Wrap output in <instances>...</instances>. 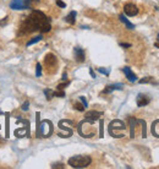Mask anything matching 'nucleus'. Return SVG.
<instances>
[{
  "label": "nucleus",
  "mask_w": 159,
  "mask_h": 169,
  "mask_svg": "<svg viewBox=\"0 0 159 169\" xmlns=\"http://www.w3.org/2000/svg\"><path fill=\"white\" fill-rule=\"evenodd\" d=\"M51 28L50 20L47 17L42 11L34 10L30 16H27L20 26V31L23 34H27L34 31H41L42 33L49 32Z\"/></svg>",
  "instance_id": "f257e3e1"
},
{
  "label": "nucleus",
  "mask_w": 159,
  "mask_h": 169,
  "mask_svg": "<svg viewBox=\"0 0 159 169\" xmlns=\"http://www.w3.org/2000/svg\"><path fill=\"white\" fill-rule=\"evenodd\" d=\"M92 162L89 156H74L69 158V165L72 168H87Z\"/></svg>",
  "instance_id": "f03ea898"
},
{
  "label": "nucleus",
  "mask_w": 159,
  "mask_h": 169,
  "mask_svg": "<svg viewBox=\"0 0 159 169\" xmlns=\"http://www.w3.org/2000/svg\"><path fill=\"white\" fill-rule=\"evenodd\" d=\"M44 64H45V66L47 69H51L50 72H55L56 71V65H58V59L54 54H47L45 58H44Z\"/></svg>",
  "instance_id": "7ed1b4c3"
},
{
  "label": "nucleus",
  "mask_w": 159,
  "mask_h": 169,
  "mask_svg": "<svg viewBox=\"0 0 159 169\" xmlns=\"http://www.w3.org/2000/svg\"><path fill=\"white\" fill-rule=\"evenodd\" d=\"M124 12H125V15H127V16H136L138 14V7L135 4L129 3V4H125Z\"/></svg>",
  "instance_id": "20e7f679"
},
{
  "label": "nucleus",
  "mask_w": 159,
  "mask_h": 169,
  "mask_svg": "<svg viewBox=\"0 0 159 169\" xmlns=\"http://www.w3.org/2000/svg\"><path fill=\"white\" fill-rule=\"evenodd\" d=\"M103 115L102 112H96V110H92V112H88L86 114V120L89 121V123H94L96 120H98L100 116Z\"/></svg>",
  "instance_id": "39448f33"
},
{
  "label": "nucleus",
  "mask_w": 159,
  "mask_h": 169,
  "mask_svg": "<svg viewBox=\"0 0 159 169\" xmlns=\"http://www.w3.org/2000/svg\"><path fill=\"white\" fill-rule=\"evenodd\" d=\"M74 53H75V59L77 63H83L85 61V58H86V54H85V50L80 47H76L74 49Z\"/></svg>",
  "instance_id": "423d86ee"
},
{
  "label": "nucleus",
  "mask_w": 159,
  "mask_h": 169,
  "mask_svg": "<svg viewBox=\"0 0 159 169\" xmlns=\"http://www.w3.org/2000/svg\"><path fill=\"white\" fill-rule=\"evenodd\" d=\"M10 9H12V10H26L27 7H26V5H25V0H11Z\"/></svg>",
  "instance_id": "0eeeda50"
},
{
  "label": "nucleus",
  "mask_w": 159,
  "mask_h": 169,
  "mask_svg": "<svg viewBox=\"0 0 159 169\" xmlns=\"http://www.w3.org/2000/svg\"><path fill=\"white\" fill-rule=\"evenodd\" d=\"M149 102H151L149 97L146 96V95H143V93H140V95L137 96V98H136V103H137L138 107H146Z\"/></svg>",
  "instance_id": "6e6552de"
},
{
  "label": "nucleus",
  "mask_w": 159,
  "mask_h": 169,
  "mask_svg": "<svg viewBox=\"0 0 159 169\" xmlns=\"http://www.w3.org/2000/svg\"><path fill=\"white\" fill-rule=\"evenodd\" d=\"M125 127H126V126H125V124H124L121 120H114V121H111L110 125H109V134L113 133L114 130H124Z\"/></svg>",
  "instance_id": "1a4fd4ad"
},
{
  "label": "nucleus",
  "mask_w": 159,
  "mask_h": 169,
  "mask_svg": "<svg viewBox=\"0 0 159 169\" xmlns=\"http://www.w3.org/2000/svg\"><path fill=\"white\" fill-rule=\"evenodd\" d=\"M123 72L126 75V77H127V80L130 81V82H136L137 81V77H136V75L132 72V70L129 68V66H125V68H123Z\"/></svg>",
  "instance_id": "9d476101"
},
{
  "label": "nucleus",
  "mask_w": 159,
  "mask_h": 169,
  "mask_svg": "<svg viewBox=\"0 0 159 169\" xmlns=\"http://www.w3.org/2000/svg\"><path fill=\"white\" fill-rule=\"evenodd\" d=\"M123 88H124V85H121V83L109 85V86H107V87L104 88L103 93H110V92H113V91H115V89H123Z\"/></svg>",
  "instance_id": "9b49d317"
},
{
  "label": "nucleus",
  "mask_w": 159,
  "mask_h": 169,
  "mask_svg": "<svg viewBox=\"0 0 159 169\" xmlns=\"http://www.w3.org/2000/svg\"><path fill=\"white\" fill-rule=\"evenodd\" d=\"M76 15H77L76 11H71L70 14L65 17V21L68 23H70V25H75L76 23Z\"/></svg>",
  "instance_id": "f8f14e48"
},
{
  "label": "nucleus",
  "mask_w": 159,
  "mask_h": 169,
  "mask_svg": "<svg viewBox=\"0 0 159 169\" xmlns=\"http://www.w3.org/2000/svg\"><path fill=\"white\" fill-rule=\"evenodd\" d=\"M119 19H120L121 22H124V23L126 25V27H127L129 30H134V28H135V25H134V23H131V22L125 17V15H120V16H119Z\"/></svg>",
  "instance_id": "ddd939ff"
},
{
  "label": "nucleus",
  "mask_w": 159,
  "mask_h": 169,
  "mask_svg": "<svg viewBox=\"0 0 159 169\" xmlns=\"http://www.w3.org/2000/svg\"><path fill=\"white\" fill-rule=\"evenodd\" d=\"M38 4H39V0H25V5L27 9H33Z\"/></svg>",
  "instance_id": "4468645a"
},
{
  "label": "nucleus",
  "mask_w": 159,
  "mask_h": 169,
  "mask_svg": "<svg viewBox=\"0 0 159 169\" xmlns=\"http://www.w3.org/2000/svg\"><path fill=\"white\" fill-rule=\"evenodd\" d=\"M42 36H37V37H34V38H32V39L31 41H28L27 42V44H26V45H27V47H30V45H32V44H36V43H38V42H41L42 41Z\"/></svg>",
  "instance_id": "2eb2a0df"
},
{
  "label": "nucleus",
  "mask_w": 159,
  "mask_h": 169,
  "mask_svg": "<svg viewBox=\"0 0 159 169\" xmlns=\"http://www.w3.org/2000/svg\"><path fill=\"white\" fill-rule=\"evenodd\" d=\"M135 121H136V119L130 118V125H131V137H134V136H135Z\"/></svg>",
  "instance_id": "dca6fc26"
},
{
  "label": "nucleus",
  "mask_w": 159,
  "mask_h": 169,
  "mask_svg": "<svg viewBox=\"0 0 159 169\" xmlns=\"http://www.w3.org/2000/svg\"><path fill=\"white\" fill-rule=\"evenodd\" d=\"M44 95L47 96V99L50 101L53 97H54V91H51V89H44Z\"/></svg>",
  "instance_id": "f3484780"
},
{
  "label": "nucleus",
  "mask_w": 159,
  "mask_h": 169,
  "mask_svg": "<svg viewBox=\"0 0 159 169\" xmlns=\"http://www.w3.org/2000/svg\"><path fill=\"white\" fill-rule=\"evenodd\" d=\"M74 108L76 109V110H78V112H83L85 109H86V107L83 106V104H81V103H74Z\"/></svg>",
  "instance_id": "a211bd4d"
},
{
  "label": "nucleus",
  "mask_w": 159,
  "mask_h": 169,
  "mask_svg": "<svg viewBox=\"0 0 159 169\" xmlns=\"http://www.w3.org/2000/svg\"><path fill=\"white\" fill-rule=\"evenodd\" d=\"M36 76L37 77H41L42 76V65L39 64V63H37V65H36Z\"/></svg>",
  "instance_id": "6ab92c4d"
},
{
  "label": "nucleus",
  "mask_w": 159,
  "mask_h": 169,
  "mask_svg": "<svg viewBox=\"0 0 159 169\" xmlns=\"http://www.w3.org/2000/svg\"><path fill=\"white\" fill-rule=\"evenodd\" d=\"M98 71H99V72H102V74H104V75H107V76H109V72H110V70H109V69H103V68H99V69H98Z\"/></svg>",
  "instance_id": "aec40b11"
},
{
  "label": "nucleus",
  "mask_w": 159,
  "mask_h": 169,
  "mask_svg": "<svg viewBox=\"0 0 159 169\" xmlns=\"http://www.w3.org/2000/svg\"><path fill=\"white\" fill-rule=\"evenodd\" d=\"M152 81V77H146V79H141L138 82L140 83H147V82H151Z\"/></svg>",
  "instance_id": "412c9836"
},
{
  "label": "nucleus",
  "mask_w": 159,
  "mask_h": 169,
  "mask_svg": "<svg viewBox=\"0 0 159 169\" xmlns=\"http://www.w3.org/2000/svg\"><path fill=\"white\" fill-rule=\"evenodd\" d=\"M69 85H70L69 81H66L65 83H60V85H58V89H64L66 86H69Z\"/></svg>",
  "instance_id": "4be33fe9"
},
{
  "label": "nucleus",
  "mask_w": 159,
  "mask_h": 169,
  "mask_svg": "<svg viewBox=\"0 0 159 169\" xmlns=\"http://www.w3.org/2000/svg\"><path fill=\"white\" fill-rule=\"evenodd\" d=\"M80 101H81V102H82V104H83V106H85L86 108L88 107V103H87V101H86V98H85L83 96H81V97H80Z\"/></svg>",
  "instance_id": "5701e85b"
},
{
  "label": "nucleus",
  "mask_w": 159,
  "mask_h": 169,
  "mask_svg": "<svg viewBox=\"0 0 159 169\" xmlns=\"http://www.w3.org/2000/svg\"><path fill=\"white\" fill-rule=\"evenodd\" d=\"M56 5L59 6V7H66V4L64 3V1H61V0H56Z\"/></svg>",
  "instance_id": "b1692460"
},
{
  "label": "nucleus",
  "mask_w": 159,
  "mask_h": 169,
  "mask_svg": "<svg viewBox=\"0 0 159 169\" xmlns=\"http://www.w3.org/2000/svg\"><path fill=\"white\" fill-rule=\"evenodd\" d=\"M28 106H30V103L28 102H25L23 104H22V107H21L22 110H28Z\"/></svg>",
  "instance_id": "393cba45"
},
{
  "label": "nucleus",
  "mask_w": 159,
  "mask_h": 169,
  "mask_svg": "<svg viewBox=\"0 0 159 169\" xmlns=\"http://www.w3.org/2000/svg\"><path fill=\"white\" fill-rule=\"evenodd\" d=\"M7 19H9V17H7V16H5V17H4V19H3L1 21H0V26H3V25H6V23H7Z\"/></svg>",
  "instance_id": "a878e982"
},
{
  "label": "nucleus",
  "mask_w": 159,
  "mask_h": 169,
  "mask_svg": "<svg viewBox=\"0 0 159 169\" xmlns=\"http://www.w3.org/2000/svg\"><path fill=\"white\" fill-rule=\"evenodd\" d=\"M51 168H64V164L61 163H55V164H53Z\"/></svg>",
  "instance_id": "bb28decb"
},
{
  "label": "nucleus",
  "mask_w": 159,
  "mask_h": 169,
  "mask_svg": "<svg viewBox=\"0 0 159 169\" xmlns=\"http://www.w3.org/2000/svg\"><path fill=\"white\" fill-rule=\"evenodd\" d=\"M89 74H91V76L93 77V79H94V77H96V74H94V71L92 70V69H89Z\"/></svg>",
  "instance_id": "cd10ccee"
},
{
  "label": "nucleus",
  "mask_w": 159,
  "mask_h": 169,
  "mask_svg": "<svg viewBox=\"0 0 159 169\" xmlns=\"http://www.w3.org/2000/svg\"><path fill=\"white\" fill-rule=\"evenodd\" d=\"M120 45H121V47H125V48H129V47H131V44H125V43H120Z\"/></svg>",
  "instance_id": "c85d7f7f"
},
{
  "label": "nucleus",
  "mask_w": 159,
  "mask_h": 169,
  "mask_svg": "<svg viewBox=\"0 0 159 169\" xmlns=\"http://www.w3.org/2000/svg\"><path fill=\"white\" fill-rule=\"evenodd\" d=\"M66 79H68V75L64 74V75H62V80H64V81H66Z\"/></svg>",
  "instance_id": "c756f323"
},
{
  "label": "nucleus",
  "mask_w": 159,
  "mask_h": 169,
  "mask_svg": "<svg viewBox=\"0 0 159 169\" xmlns=\"http://www.w3.org/2000/svg\"><path fill=\"white\" fill-rule=\"evenodd\" d=\"M154 45H155V47H157V48H159V42H158V43H155V44H154Z\"/></svg>",
  "instance_id": "7c9ffc66"
}]
</instances>
